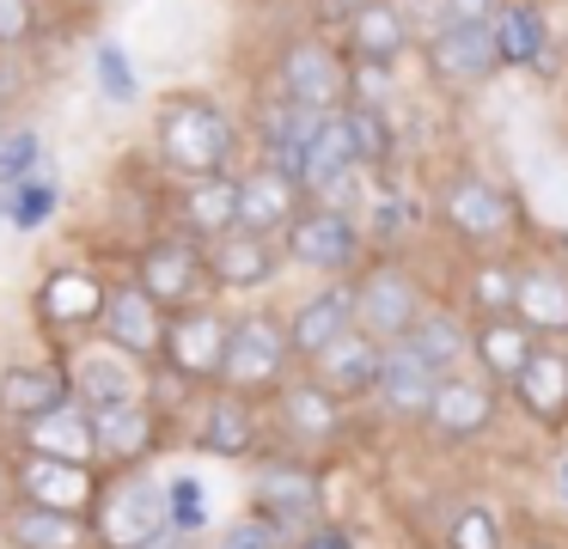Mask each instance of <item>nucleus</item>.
<instances>
[{
	"mask_svg": "<svg viewBox=\"0 0 568 549\" xmlns=\"http://www.w3.org/2000/svg\"><path fill=\"white\" fill-rule=\"evenodd\" d=\"M160 159L178 171V177L202 183V177H226V165H233V122H226V110L214 104V98H172V104L160 110Z\"/></svg>",
	"mask_w": 568,
	"mask_h": 549,
	"instance_id": "nucleus-1",
	"label": "nucleus"
},
{
	"mask_svg": "<svg viewBox=\"0 0 568 549\" xmlns=\"http://www.w3.org/2000/svg\"><path fill=\"white\" fill-rule=\"evenodd\" d=\"M92 531L104 549H148L172 531V495L148 470H123L92 507Z\"/></svg>",
	"mask_w": 568,
	"mask_h": 549,
	"instance_id": "nucleus-2",
	"label": "nucleus"
},
{
	"mask_svg": "<svg viewBox=\"0 0 568 549\" xmlns=\"http://www.w3.org/2000/svg\"><path fill=\"white\" fill-rule=\"evenodd\" d=\"M287 360H300L287 324L270 317V312H251V317L233 324L226 366H221V390H239V397H251V390H275L287 378Z\"/></svg>",
	"mask_w": 568,
	"mask_h": 549,
	"instance_id": "nucleus-3",
	"label": "nucleus"
},
{
	"mask_svg": "<svg viewBox=\"0 0 568 549\" xmlns=\"http://www.w3.org/2000/svg\"><path fill=\"white\" fill-rule=\"evenodd\" d=\"M428 312L422 305V287H416V275L409 268H397V263H373L367 275L355 281V329H367L373 342H404L409 329H416V317Z\"/></svg>",
	"mask_w": 568,
	"mask_h": 549,
	"instance_id": "nucleus-4",
	"label": "nucleus"
},
{
	"mask_svg": "<svg viewBox=\"0 0 568 549\" xmlns=\"http://www.w3.org/2000/svg\"><path fill=\"white\" fill-rule=\"evenodd\" d=\"M226 342H233V324L221 312H202V305H184V312L165 317V366H172L184 385H221L226 366Z\"/></svg>",
	"mask_w": 568,
	"mask_h": 549,
	"instance_id": "nucleus-5",
	"label": "nucleus"
},
{
	"mask_svg": "<svg viewBox=\"0 0 568 549\" xmlns=\"http://www.w3.org/2000/svg\"><path fill=\"white\" fill-rule=\"evenodd\" d=\"M318 500H324V488L306 458H270L257 470V482H251V512L270 519L275 531H312L318 525Z\"/></svg>",
	"mask_w": 568,
	"mask_h": 549,
	"instance_id": "nucleus-6",
	"label": "nucleus"
},
{
	"mask_svg": "<svg viewBox=\"0 0 568 549\" xmlns=\"http://www.w3.org/2000/svg\"><path fill=\"white\" fill-rule=\"evenodd\" d=\"M282 98L300 110H318V116H336L348 98V68L331 43L318 37H300V43L282 49Z\"/></svg>",
	"mask_w": 568,
	"mask_h": 549,
	"instance_id": "nucleus-7",
	"label": "nucleus"
},
{
	"mask_svg": "<svg viewBox=\"0 0 568 549\" xmlns=\"http://www.w3.org/2000/svg\"><path fill=\"white\" fill-rule=\"evenodd\" d=\"M501 49H495L489 24H440L428 37V73L446 85V92H477L501 73Z\"/></svg>",
	"mask_w": 568,
	"mask_h": 549,
	"instance_id": "nucleus-8",
	"label": "nucleus"
},
{
	"mask_svg": "<svg viewBox=\"0 0 568 549\" xmlns=\"http://www.w3.org/2000/svg\"><path fill=\"white\" fill-rule=\"evenodd\" d=\"M440 220L470 244L507 238V226H514V195H507L501 183H489L483 171H458L440 190Z\"/></svg>",
	"mask_w": 568,
	"mask_h": 549,
	"instance_id": "nucleus-9",
	"label": "nucleus"
},
{
	"mask_svg": "<svg viewBox=\"0 0 568 549\" xmlns=\"http://www.w3.org/2000/svg\"><path fill=\"white\" fill-rule=\"evenodd\" d=\"M19 500L31 507H62V512H92L99 507V476L92 464H74V458H50V451H19Z\"/></svg>",
	"mask_w": 568,
	"mask_h": 549,
	"instance_id": "nucleus-10",
	"label": "nucleus"
},
{
	"mask_svg": "<svg viewBox=\"0 0 568 549\" xmlns=\"http://www.w3.org/2000/svg\"><path fill=\"white\" fill-rule=\"evenodd\" d=\"M282 251H287V263H300V268L343 275V268H355L361 232H355V220L336 214V207H312V214H300L294 226L282 232Z\"/></svg>",
	"mask_w": 568,
	"mask_h": 549,
	"instance_id": "nucleus-11",
	"label": "nucleus"
},
{
	"mask_svg": "<svg viewBox=\"0 0 568 549\" xmlns=\"http://www.w3.org/2000/svg\"><path fill=\"white\" fill-rule=\"evenodd\" d=\"M440 366L416 348V342H392L385 348V366H379V390L373 397L397 415V421H428L434 397H440Z\"/></svg>",
	"mask_w": 568,
	"mask_h": 549,
	"instance_id": "nucleus-12",
	"label": "nucleus"
},
{
	"mask_svg": "<svg viewBox=\"0 0 568 549\" xmlns=\"http://www.w3.org/2000/svg\"><path fill=\"white\" fill-rule=\"evenodd\" d=\"M135 281L165 305V312H184L196 299V287L209 281V251H196L190 238H153L135 263Z\"/></svg>",
	"mask_w": 568,
	"mask_h": 549,
	"instance_id": "nucleus-13",
	"label": "nucleus"
},
{
	"mask_svg": "<svg viewBox=\"0 0 568 549\" xmlns=\"http://www.w3.org/2000/svg\"><path fill=\"white\" fill-rule=\"evenodd\" d=\"M495 409H501V403H495V378L446 373L440 397H434V409H428V427H434V439H446V446H465V439L489 434Z\"/></svg>",
	"mask_w": 568,
	"mask_h": 549,
	"instance_id": "nucleus-14",
	"label": "nucleus"
},
{
	"mask_svg": "<svg viewBox=\"0 0 568 549\" xmlns=\"http://www.w3.org/2000/svg\"><path fill=\"white\" fill-rule=\"evenodd\" d=\"M165 305L153 299L141 281H123V287H111V299H104V342H116L123 354H135V360H148V354L165 348Z\"/></svg>",
	"mask_w": 568,
	"mask_h": 549,
	"instance_id": "nucleus-15",
	"label": "nucleus"
},
{
	"mask_svg": "<svg viewBox=\"0 0 568 549\" xmlns=\"http://www.w3.org/2000/svg\"><path fill=\"white\" fill-rule=\"evenodd\" d=\"M275 421H282V434L294 439L300 451L331 446V439L343 434V397H336L324 378H294V385H282V397H275Z\"/></svg>",
	"mask_w": 568,
	"mask_h": 549,
	"instance_id": "nucleus-16",
	"label": "nucleus"
},
{
	"mask_svg": "<svg viewBox=\"0 0 568 549\" xmlns=\"http://www.w3.org/2000/svg\"><path fill=\"white\" fill-rule=\"evenodd\" d=\"M74 403V378L68 373H55V366H7L0 373V421H13L19 434L26 427H38L43 415H55V409H68Z\"/></svg>",
	"mask_w": 568,
	"mask_h": 549,
	"instance_id": "nucleus-17",
	"label": "nucleus"
},
{
	"mask_svg": "<svg viewBox=\"0 0 568 549\" xmlns=\"http://www.w3.org/2000/svg\"><path fill=\"white\" fill-rule=\"evenodd\" d=\"M74 397L87 403V409H111V403H141V390H148V378H141V360L135 354H123L116 342H99V348H87L74 360Z\"/></svg>",
	"mask_w": 568,
	"mask_h": 549,
	"instance_id": "nucleus-18",
	"label": "nucleus"
},
{
	"mask_svg": "<svg viewBox=\"0 0 568 549\" xmlns=\"http://www.w3.org/2000/svg\"><path fill=\"white\" fill-rule=\"evenodd\" d=\"M300 214H306V207H300V183L287 177V171H275L270 159L239 177V226L245 232L275 238V232H287Z\"/></svg>",
	"mask_w": 568,
	"mask_h": 549,
	"instance_id": "nucleus-19",
	"label": "nucleus"
},
{
	"mask_svg": "<svg viewBox=\"0 0 568 549\" xmlns=\"http://www.w3.org/2000/svg\"><path fill=\"white\" fill-rule=\"evenodd\" d=\"M348 329H355V287H348V281H336V287L300 299L294 317H287V336H294L300 360H318V354L331 348V342H343Z\"/></svg>",
	"mask_w": 568,
	"mask_h": 549,
	"instance_id": "nucleus-20",
	"label": "nucleus"
},
{
	"mask_svg": "<svg viewBox=\"0 0 568 549\" xmlns=\"http://www.w3.org/2000/svg\"><path fill=\"white\" fill-rule=\"evenodd\" d=\"M379 366H385V342H373L367 329H348L343 342H331V348L312 360V378H324V385L348 403V397L379 390Z\"/></svg>",
	"mask_w": 568,
	"mask_h": 549,
	"instance_id": "nucleus-21",
	"label": "nucleus"
},
{
	"mask_svg": "<svg viewBox=\"0 0 568 549\" xmlns=\"http://www.w3.org/2000/svg\"><path fill=\"white\" fill-rule=\"evenodd\" d=\"M275 268H282L275 263V238H263V232L233 226V232H221V238L209 244V275L221 281V287H233V293L263 287Z\"/></svg>",
	"mask_w": 568,
	"mask_h": 549,
	"instance_id": "nucleus-22",
	"label": "nucleus"
},
{
	"mask_svg": "<svg viewBox=\"0 0 568 549\" xmlns=\"http://www.w3.org/2000/svg\"><path fill=\"white\" fill-rule=\"evenodd\" d=\"M361 165H367V159H361V141H355V122H348V110L324 116V129L312 134V146H306V190H312V195H331L336 183H348Z\"/></svg>",
	"mask_w": 568,
	"mask_h": 549,
	"instance_id": "nucleus-23",
	"label": "nucleus"
},
{
	"mask_svg": "<svg viewBox=\"0 0 568 549\" xmlns=\"http://www.w3.org/2000/svg\"><path fill=\"white\" fill-rule=\"evenodd\" d=\"M7 537H13V549H87V543H99L92 512L31 507V500L7 512Z\"/></svg>",
	"mask_w": 568,
	"mask_h": 549,
	"instance_id": "nucleus-24",
	"label": "nucleus"
},
{
	"mask_svg": "<svg viewBox=\"0 0 568 549\" xmlns=\"http://www.w3.org/2000/svg\"><path fill=\"white\" fill-rule=\"evenodd\" d=\"M104 299H111V287L99 275H87V268H55L38 293V312L55 329H80V324H104Z\"/></svg>",
	"mask_w": 568,
	"mask_h": 549,
	"instance_id": "nucleus-25",
	"label": "nucleus"
},
{
	"mask_svg": "<svg viewBox=\"0 0 568 549\" xmlns=\"http://www.w3.org/2000/svg\"><path fill=\"white\" fill-rule=\"evenodd\" d=\"M519 324L538 336H568V275L556 263H519Z\"/></svg>",
	"mask_w": 568,
	"mask_h": 549,
	"instance_id": "nucleus-26",
	"label": "nucleus"
},
{
	"mask_svg": "<svg viewBox=\"0 0 568 549\" xmlns=\"http://www.w3.org/2000/svg\"><path fill=\"white\" fill-rule=\"evenodd\" d=\"M348 49H355L367 68H392L409 49V19L392 0H361V7L348 12Z\"/></svg>",
	"mask_w": 568,
	"mask_h": 549,
	"instance_id": "nucleus-27",
	"label": "nucleus"
},
{
	"mask_svg": "<svg viewBox=\"0 0 568 549\" xmlns=\"http://www.w3.org/2000/svg\"><path fill=\"white\" fill-rule=\"evenodd\" d=\"M514 403L531 421H568V354L538 348L526 360V373L514 378Z\"/></svg>",
	"mask_w": 568,
	"mask_h": 549,
	"instance_id": "nucleus-28",
	"label": "nucleus"
},
{
	"mask_svg": "<svg viewBox=\"0 0 568 549\" xmlns=\"http://www.w3.org/2000/svg\"><path fill=\"white\" fill-rule=\"evenodd\" d=\"M538 354V329L519 317H477V360L495 385L514 390V378L526 373V360Z\"/></svg>",
	"mask_w": 568,
	"mask_h": 549,
	"instance_id": "nucleus-29",
	"label": "nucleus"
},
{
	"mask_svg": "<svg viewBox=\"0 0 568 549\" xmlns=\"http://www.w3.org/2000/svg\"><path fill=\"white\" fill-rule=\"evenodd\" d=\"M92 434H99V458L135 464V458H148L160 421H153L148 397H141V403H111V409H92Z\"/></svg>",
	"mask_w": 568,
	"mask_h": 549,
	"instance_id": "nucleus-30",
	"label": "nucleus"
},
{
	"mask_svg": "<svg viewBox=\"0 0 568 549\" xmlns=\"http://www.w3.org/2000/svg\"><path fill=\"white\" fill-rule=\"evenodd\" d=\"M26 451H50V458L92 464V458H99V434H92V409L74 397L68 409L43 415L38 427H26Z\"/></svg>",
	"mask_w": 568,
	"mask_h": 549,
	"instance_id": "nucleus-31",
	"label": "nucleus"
},
{
	"mask_svg": "<svg viewBox=\"0 0 568 549\" xmlns=\"http://www.w3.org/2000/svg\"><path fill=\"white\" fill-rule=\"evenodd\" d=\"M196 439H202V451H214V458H245L251 439H257V415H251V403L239 397V390H214V403L202 409Z\"/></svg>",
	"mask_w": 568,
	"mask_h": 549,
	"instance_id": "nucleus-32",
	"label": "nucleus"
},
{
	"mask_svg": "<svg viewBox=\"0 0 568 549\" xmlns=\"http://www.w3.org/2000/svg\"><path fill=\"white\" fill-rule=\"evenodd\" d=\"M489 31H495V49H501L507 68H526V61L550 55V31H544V12L531 0H501Z\"/></svg>",
	"mask_w": 568,
	"mask_h": 549,
	"instance_id": "nucleus-33",
	"label": "nucleus"
},
{
	"mask_svg": "<svg viewBox=\"0 0 568 549\" xmlns=\"http://www.w3.org/2000/svg\"><path fill=\"white\" fill-rule=\"evenodd\" d=\"M404 342H416V348L428 354L440 373H458V366H465V354H477V329H470L458 312H434V305L416 317V329H409Z\"/></svg>",
	"mask_w": 568,
	"mask_h": 549,
	"instance_id": "nucleus-34",
	"label": "nucleus"
},
{
	"mask_svg": "<svg viewBox=\"0 0 568 549\" xmlns=\"http://www.w3.org/2000/svg\"><path fill=\"white\" fill-rule=\"evenodd\" d=\"M184 226L202 232V238H221V232L239 226V177H202L184 190Z\"/></svg>",
	"mask_w": 568,
	"mask_h": 549,
	"instance_id": "nucleus-35",
	"label": "nucleus"
},
{
	"mask_svg": "<svg viewBox=\"0 0 568 549\" xmlns=\"http://www.w3.org/2000/svg\"><path fill=\"white\" fill-rule=\"evenodd\" d=\"M514 305H519V263H477V275H470V312L514 317Z\"/></svg>",
	"mask_w": 568,
	"mask_h": 549,
	"instance_id": "nucleus-36",
	"label": "nucleus"
},
{
	"mask_svg": "<svg viewBox=\"0 0 568 549\" xmlns=\"http://www.w3.org/2000/svg\"><path fill=\"white\" fill-rule=\"evenodd\" d=\"M446 549H501V519L483 500H465L446 525Z\"/></svg>",
	"mask_w": 568,
	"mask_h": 549,
	"instance_id": "nucleus-37",
	"label": "nucleus"
},
{
	"mask_svg": "<svg viewBox=\"0 0 568 549\" xmlns=\"http://www.w3.org/2000/svg\"><path fill=\"white\" fill-rule=\"evenodd\" d=\"M43 165V146H38V129H7L0 134V183L19 190L26 177H38Z\"/></svg>",
	"mask_w": 568,
	"mask_h": 549,
	"instance_id": "nucleus-38",
	"label": "nucleus"
},
{
	"mask_svg": "<svg viewBox=\"0 0 568 549\" xmlns=\"http://www.w3.org/2000/svg\"><path fill=\"white\" fill-rule=\"evenodd\" d=\"M50 207H55V183L43 177V171H38V177H26L13 195H7V220H13L19 232L43 226V220H50Z\"/></svg>",
	"mask_w": 568,
	"mask_h": 549,
	"instance_id": "nucleus-39",
	"label": "nucleus"
},
{
	"mask_svg": "<svg viewBox=\"0 0 568 549\" xmlns=\"http://www.w3.org/2000/svg\"><path fill=\"white\" fill-rule=\"evenodd\" d=\"M348 122H355L361 159H367V165H379L385 146H392V134H385V110H379V104H355V110H348Z\"/></svg>",
	"mask_w": 568,
	"mask_h": 549,
	"instance_id": "nucleus-40",
	"label": "nucleus"
},
{
	"mask_svg": "<svg viewBox=\"0 0 568 549\" xmlns=\"http://www.w3.org/2000/svg\"><path fill=\"white\" fill-rule=\"evenodd\" d=\"M214 549H282V531H275L270 519H257V512H251V519L226 525V531L214 537Z\"/></svg>",
	"mask_w": 568,
	"mask_h": 549,
	"instance_id": "nucleus-41",
	"label": "nucleus"
},
{
	"mask_svg": "<svg viewBox=\"0 0 568 549\" xmlns=\"http://www.w3.org/2000/svg\"><path fill=\"white\" fill-rule=\"evenodd\" d=\"M165 495H172V531H196L202 525V482L196 476H172Z\"/></svg>",
	"mask_w": 568,
	"mask_h": 549,
	"instance_id": "nucleus-42",
	"label": "nucleus"
},
{
	"mask_svg": "<svg viewBox=\"0 0 568 549\" xmlns=\"http://www.w3.org/2000/svg\"><path fill=\"white\" fill-rule=\"evenodd\" d=\"M99 85H104L111 98H123V104L135 98V73H129V55H123L116 43H104V49H99Z\"/></svg>",
	"mask_w": 568,
	"mask_h": 549,
	"instance_id": "nucleus-43",
	"label": "nucleus"
},
{
	"mask_svg": "<svg viewBox=\"0 0 568 549\" xmlns=\"http://www.w3.org/2000/svg\"><path fill=\"white\" fill-rule=\"evenodd\" d=\"M31 24H38V12H31V0H0V49H13L31 37Z\"/></svg>",
	"mask_w": 568,
	"mask_h": 549,
	"instance_id": "nucleus-44",
	"label": "nucleus"
},
{
	"mask_svg": "<svg viewBox=\"0 0 568 549\" xmlns=\"http://www.w3.org/2000/svg\"><path fill=\"white\" fill-rule=\"evenodd\" d=\"M495 12H501V0H446L440 19L446 24H495Z\"/></svg>",
	"mask_w": 568,
	"mask_h": 549,
	"instance_id": "nucleus-45",
	"label": "nucleus"
},
{
	"mask_svg": "<svg viewBox=\"0 0 568 549\" xmlns=\"http://www.w3.org/2000/svg\"><path fill=\"white\" fill-rule=\"evenodd\" d=\"M294 549H355V537H348L343 525H312V531H300Z\"/></svg>",
	"mask_w": 568,
	"mask_h": 549,
	"instance_id": "nucleus-46",
	"label": "nucleus"
},
{
	"mask_svg": "<svg viewBox=\"0 0 568 549\" xmlns=\"http://www.w3.org/2000/svg\"><path fill=\"white\" fill-rule=\"evenodd\" d=\"M379 226H385V232L416 226V207H409V202H385V207H379Z\"/></svg>",
	"mask_w": 568,
	"mask_h": 549,
	"instance_id": "nucleus-47",
	"label": "nucleus"
},
{
	"mask_svg": "<svg viewBox=\"0 0 568 549\" xmlns=\"http://www.w3.org/2000/svg\"><path fill=\"white\" fill-rule=\"evenodd\" d=\"M13 495H19V470L13 464H0V507H13Z\"/></svg>",
	"mask_w": 568,
	"mask_h": 549,
	"instance_id": "nucleus-48",
	"label": "nucleus"
},
{
	"mask_svg": "<svg viewBox=\"0 0 568 549\" xmlns=\"http://www.w3.org/2000/svg\"><path fill=\"white\" fill-rule=\"evenodd\" d=\"M556 495H562V500H568V458H562V464H556Z\"/></svg>",
	"mask_w": 568,
	"mask_h": 549,
	"instance_id": "nucleus-49",
	"label": "nucleus"
},
{
	"mask_svg": "<svg viewBox=\"0 0 568 549\" xmlns=\"http://www.w3.org/2000/svg\"><path fill=\"white\" fill-rule=\"evenodd\" d=\"M531 549H550V543H531Z\"/></svg>",
	"mask_w": 568,
	"mask_h": 549,
	"instance_id": "nucleus-50",
	"label": "nucleus"
},
{
	"mask_svg": "<svg viewBox=\"0 0 568 549\" xmlns=\"http://www.w3.org/2000/svg\"><path fill=\"white\" fill-rule=\"evenodd\" d=\"M562 244H568V232H562Z\"/></svg>",
	"mask_w": 568,
	"mask_h": 549,
	"instance_id": "nucleus-51",
	"label": "nucleus"
},
{
	"mask_svg": "<svg viewBox=\"0 0 568 549\" xmlns=\"http://www.w3.org/2000/svg\"><path fill=\"white\" fill-rule=\"evenodd\" d=\"M0 134H7V129H0Z\"/></svg>",
	"mask_w": 568,
	"mask_h": 549,
	"instance_id": "nucleus-52",
	"label": "nucleus"
}]
</instances>
